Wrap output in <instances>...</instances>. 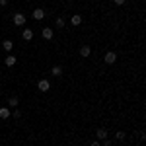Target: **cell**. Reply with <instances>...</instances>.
Masks as SVG:
<instances>
[{
	"label": "cell",
	"mask_w": 146,
	"mask_h": 146,
	"mask_svg": "<svg viewBox=\"0 0 146 146\" xmlns=\"http://www.w3.org/2000/svg\"><path fill=\"white\" fill-rule=\"evenodd\" d=\"M12 22L16 23L18 27H23V25H25V14H22V12H16V14H14V18H12Z\"/></svg>",
	"instance_id": "obj_1"
},
{
	"label": "cell",
	"mask_w": 146,
	"mask_h": 146,
	"mask_svg": "<svg viewBox=\"0 0 146 146\" xmlns=\"http://www.w3.org/2000/svg\"><path fill=\"white\" fill-rule=\"evenodd\" d=\"M37 90L43 92V94H45V92H49V90H51V82H49L47 78H41L39 82H37Z\"/></svg>",
	"instance_id": "obj_2"
},
{
	"label": "cell",
	"mask_w": 146,
	"mask_h": 146,
	"mask_svg": "<svg viewBox=\"0 0 146 146\" xmlns=\"http://www.w3.org/2000/svg\"><path fill=\"white\" fill-rule=\"evenodd\" d=\"M103 60H105V64H113V62L117 60V53H115V51H107L105 56H103Z\"/></svg>",
	"instance_id": "obj_3"
},
{
	"label": "cell",
	"mask_w": 146,
	"mask_h": 146,
	"mask_svg": "<svg viewBox=\"0 0 146 146\" xmlns=\"http://www.w3.org/2000/svg\"><path fill=\"white\" fill-rule=\"evenodd\" d=\"M41 35H43V39H53V35H55V31H53V27H43L41 29Z\"/></svg>",
	"instance_id": "obj_4"
},
{
	"label": "cell",
	"mask_w": 146,
	"mask_h": 146,
	"mask_svg": "<svg viewBox=\"0 0 146 146\" xmlns=\"http://www.w3.org/2000/svg\"><path fill=\"white\" fill-rule=\"evenodd\" d=\"M22 37H23V41H31L33 39V29L31 27H25L22 31Z\"/></svg>",
	"instance_id": "obj_5"
},
{
	"label": "cell",
	"mask_w": 146,
	"mask_h": 146,
	"mask_svg": "<svg viewBox=\"0 0 146 146\" xmlns=\"http://www.w3.org/2000/svg\"><path fill=\"white\" fill-rule=\"evenodd\" d=\"M31 16H33V20H37V22H39V20H43V18H45V10H41V8H35Z\"/></svg>",
	"instance_id": "obj_6"
},
{
	"label": "cell",
	"mask_w": 146,
	"mask_h": 146,
	"mask_svg": "<svg viewBox=\"0 0 146 146\" xmlns=\"http://www.w3.org/2000/svg\"><path fill=\"white\" fill-rule=\"evenodd\" d=\"M90 55H92V47L90 45H82L80 47V56L86 58V56H90Z\"/></svg>",
	"instance_id": "obj_7"
},
{
	"label": "cell",
	"mask_w": 146,
	"mask_h": 146,
	"mask_svg": "<svg viewBox=\"0 0 146 146\" xmlns=\"http://www.w3.org/2000/svg\"><path fill=\"white\" fill-rule=\"evenodd\" d=\"M16 62H18V58H16L14 55H10V53H8V56L4 58V64H6V66H14Z\"/></svg>",
	"instance_id": "obj_8"
},
{
	"label": "cell",
	"mask_w": 146,
	"mask_h": 146,
	"mask_svg": "<svg viewBox=\"0 0 146 146\" xmlns=\"http://www.w3.org/2000/svg\"><path fill=\"white\" fill-rule=\"evenodd\" d=\"M96 138H98V140H105V138H107V131H105V129H98V131H96Z\"/></svg>",
	"instance_id": "obj_9"
},
{
	"label": "cell",
	"mask_w": 146,
	"mask_h": 146,
	"mask_svg": "<svg viewBox=\"0 0 146 146\" xmlns=\"http://www.w3.org/2000/svg\"><path fill=\"white\" fill-rule=\"evenodd\" d=\"M2 49H4L6 53H10L12 49H14V41H10V39H6V41H2Z\"/></svg>",
	"instance_id": "obj_10"
},
{
	"label": "cell",
	"mask_w": 146,
	"mask_h": 146,
	"mask_svg": "<svg viewBox=\"0 0 146 146\" xmlns=\"http://www.w3.org/2000/svg\"><path fill=\"white\" fill-rule=\"evenodd\" d=\"M51 74H53L55 78L62 76V66H58V64H56V66H53V68H51Z\"/></svg>",
	"instance_id": "obj_11"
},
{
	"label": "cell",
	"mask_w": 146,
	"mask_h": 146,
	"mask_svg": "<svg viewBox=\"0 0 146 146\" xmlns=\"http://www.w3.org/2000/svg\"><path fill=\"white\" fill-rule=\"evenodd\" d=\"M0 119H10V107H0Z\"/></svg>",
	"instance_id": "obj_12"
},
{
	"label": "cell",
	"mask_w": 146,
	"mask_h": 146,
	"mask_svg": "<svg viewBox=\"0 0 146 146\" xmlns=\"http://www.w3.org/2000/svg\"><path fill=\"white\" fill-rule=\"evenodd\" d=\"M70 23H72V25H80V23H82V16H80V14H74V16L70 18Z\"/></svg>",
	"instance_id": "obj_13"
},
{
	"label": "cell",
	"mask_w": 146,
	"mask_h": 146,
	"mask_svg": "<svg viewBox=\"0 0 146 146\" xmlns=\"http://www.w3.org/2000/svg\"><path fill=\"white\" fill-rule=\"evenodd\" d=\"M8 105H10V107H18V105H20V100H18L16 96H12L10 100H8Z\"/></svg>",
	"instance_id": "obj_14"
},
{
	"label": "cell",
	"mask_w": 146,
	"mask_h": 146,
	"mask_svg": "<svg viewBox=\"0 0 146 146\" xmlns=\"http://www.w3.org/2000/svg\"><path fill=\"white\" fill-rule=\"evenodd\" d=\"M125 138H127V135H125L123 131H117V135H115V140H117V142H125Z\"/></svg>",
	"instance_id": "obj_15"
},
{
	"label": "cell",
	"mask_w": 146,
	"mask_h": 146,
	"mask_svg": "<svg viewBox=\"0 0 146 146\" xmlns=\"http://www.w3.org/2000/svg\"><path fill=\"white\" fill-rule=\"evenodd\" d=\"M56 27H58V29L64 27V18H56Z\"/></svg>",
	"instance_id": "obj_16"
},
{
	"label": "cell",
	"mask_w": 146,
	"mask_h": 146,
	"mask_svg": "<svg viewBox=\"0 0 146 146\" xmlns=\"http://www.w3.org/2000/svg\"><path fill=\"white\" fill-rule=\"evenodd\" d=\"M12 117H14V119H20V117H22V111H20V109H16V111L12 113Z\"/></svg>",
	"instance_id": "obj_17"
},
{
	"label": "cell",
	"mask_w": 146,
	"mask_h": 146,
	"mask_svg": "<svg viewBox=\"0 0 146 146\" xmlns=\"http://www.w3.org/2000/svg\"><path fill=\"white\" fill-rule=\"evenodd\" d=\"M101 142H103V146H113V142L109 140V138H105V140H101Z\"/></svg>",
	"instance_id": "obj_18"
},
{
	"label": "cell",
	"mask_w": 146,
	"mask_h": 146,
	"mask_svg": "<svg viewBox=\"0 0 146 146\" xmlns=\"http://www.w3.org/2000/svg\"><path fill=\"white\" fill-rule=\"evenodd\" d=\"M113 2H115L117 6H123V4H125V2H127V0H113Z\"/></svg>",
	"instance_id": "obj_19"
},
{
	"label": "cell",
	"mask_w": 146,
	"mask_h": 146,
	"mask_svg": "<svg viewBox=\"0 0 146 146\" xmlns=\"http://www.w3.org/2000/svg\"><path fill=\"white\" fill-rule=\"evenodd\" d=\"M90 146H101L100 140H94V142H90Z\"/></svg>",
	"instance_id": "obj_20"
},
{
	"label": "cell",
	"mask_w": 146,
	"mask_h": 146,
	"mask_svg": "<svg viewBox=\"0 0 146 146\" xmlns=\"http://www.w3.org/2000/svg\"><path fill=\"white\" fill-rule=\"evenodd\" d=\"M8 4V0H0V6H6Z\"/></svg>",
	"instance_id": "obj_21"
}]
</instances>
